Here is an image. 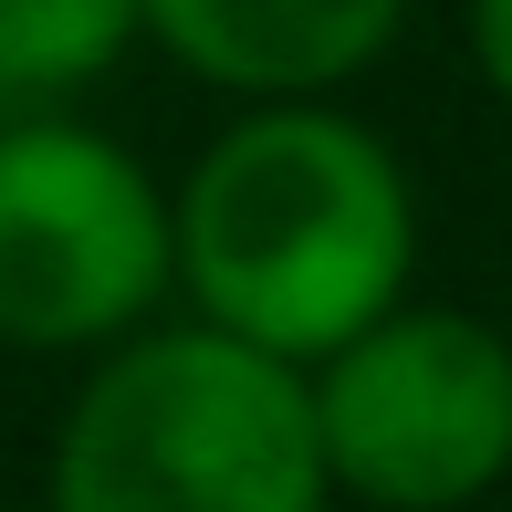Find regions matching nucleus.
Here are the masks:
<instances>
[{
    "mask_svg": "<svg viewBox=\"0 0 512 512\" xmlns=\"http://www.w3.org/2000/svg\"><path fill=\"white\" fill-rule=\"evenodd\" d=\"M42 512H53V502H42Z\"/></svg>",
    "mask_w": 512,
    "mask_h": 512,
    "instance_id": "8",
    "label": "nucleus"
},
{
    "mask_svg": "<svg viewBox=\"0 0 512 512\" xmlns=\"http://www.w3.org/2000/svg\"><path fill=\"white\" fill-rule=\"evenodd\" d=\"M335 492L366 512H460L512 471V335L460 304H387L304 366Z\"/></svg>",
    "mask_w": 512,
    "mask_h": 512,
    "instance_id": "3",
    "label": "nucleus"
},
{
    "mask_svg": "<svg viewBox=\"0 0 512 512\" xmlns=\"http://www.w3.org/2000/svg\"><path fill=\"white\" fill-rule=\"evenodd\" d=\"M147 42L220 95H335L398 42L418 0H136Z\"/></svg>",
    "mask_w": 512,
    "mask_h": 512,
    "instance_id": "5",
    "label": "nucleus"
},
{
    "mask_svg": "<svg viewBox=\"0 0 512 512\" xmlns=\"http://www.w3.org/2000/svg\"><path fill=\"white\" fill-rule=\"evenodd\" d=\"M178 209V283L199 324L314 366L356 324H377L418 272V199L377 126L262 95L241 126L209 136Z\"/></svg>",
    "mask_w": 512,
    "mask_h": 512,
    "instance_id": "1",
    "label": "nucleus"
},
{
    "mask_svg": "<svg viewBox=\"0 0 512 512\" xmlns=\"http://www.w3.org/2000/svg\"><path fill=\"white\" fill-rule=\"evenodd\" d=\"M335 471L293 356L220 324L126 335L74 387L53 439V512H324Z\"/></svg>",
    "mask_w": 512,
    "mask_h": 512,
    "instance_id": "2",
    "label": "nucleus"
},
{
    "mask_svg": "<svg viewBox=\"0 0 512 512\" xmlns=\"http://www.w3.org/2000/svg\"><path fill=\"white\" fill-rule=\"evenodd\" d=\"M147 42L136 0H0V105H63Z\"/></svg>",
    "mask_w": 512,
    "mask_h": 512,
    "instance_id": "6",
    "label": "nucleus"
},
{
    "mask_svg": "<svg viewBox=\"0 0 512 512\" xmlns=\"http://www.w3.org/2000/svg\"><path fill=\"white\" fill-rule=\"evenodd\" d=\"M471 63H481V84L512 105V0H471Z\"/></svg>",
    "mask_w": 512,
    "mask_h": 512,
    "instance_id": "7",
    "label": "nucleus"
},
{
    "mask_svg": "<svg viewBox=\"0 0 512 512\" xmlns=\"http://www.w3.org/2000/svg\"><path fill=\"white\" fill-rule=\"evenodd\" d=\"M178 283V209L74 115H0V345L74 356L136 335Z\"/></svg>",
    "mask_w": 512,
    "mask_h": 512,
    "instance_id": "4",
    "label": "nucleus"
}]
</instances>
